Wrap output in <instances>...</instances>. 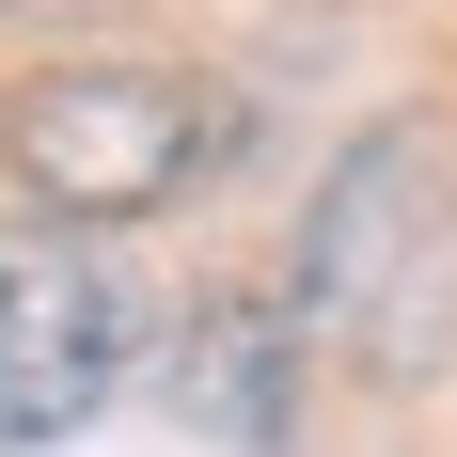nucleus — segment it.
I'll use <instances>...</instances> for the list:
<instances>
[{
    "label": "nucleus",
    "instance_id": "f257e3e1",
    "mask_svg": "<svg viewBox=\"0 0 457 457\" xmlns=\"http://www.w3.org/2000/svg\"><path fill=\"white\" fill-rule=\"evenodd\" d=\"M300 316L363 378H442L457 363V127L395 111L331 158L300 221Z\"/></svg>",
    "mask_w": 457,
    "mask_h": 457
},
{
    "label": "nucleus",
    "instance_id": "7ed1b4c3",
    "mask_svg": "<svg viewBox=\"0 0 457 457\" xmlns=\"http://www.w3.org/2000/svg\"><path fill=\"white\" fill-rule=\"evenodd\" d=\"M127 363H142V300L95 253V221H0V457L95 426Z\"/></svg>",
    "mask_w": 457,
    "mask_h": 457
},
{
    "label": "nucleus",
    "instance_id": "20e7f679",
    "mask_svg": "<svg viewBox=\"0 0 457 457\" xmlns=\"http://www.w3.org/2000/svg\"><path fill=\"white\" fill-rule=\"evenodd\" d=\"M284 395H300V316H284V300H205V316L174 331V411L205 426V442H269Z\"/></svg>",
    "mask_w": 457,
    "mask_h": 457
},
{
    "label": "nucleus",
    "instance_id": "f03ea898",
    "mask_svg": "<svg viewBox=\"0 0 457 457\" xmlns=\"http://www.w3.org/2000/svg\"><path fill=\"white\" fill-rule=\"evenodd\" d=\"M221 142H237V111H221V79H189V63H63V79L16 95V174H32L47 221H142V205H174Z\"/></svg>",
    "mask_w": 457,
    "mask_h": 457
}]
</instances>
